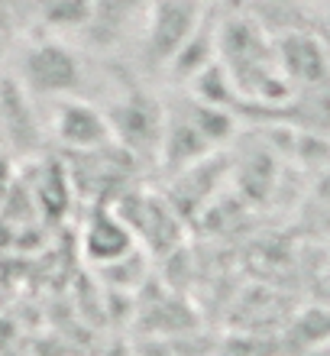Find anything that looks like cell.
Instances as JSON below:
<instances>
[{
    "mask_svg": "<svg viewBox=\"0 0 330 356\" xmlns=\"http://www.w3.org/2000/svg\"><path fill=\"white\" fill-rule=\"evenodd\" d=\"M17 81L39 97H56V101L78 97V88L85 81V65L68 42H62L58 36H46L23 49Z\"/></svg>",
    "mask_w": 330,
    "mask_h": 356,
    "instance_id": "2",
    "label": "cell"
},
{
    "mask_svg": "<svg viewBox=\"0 0 330 356\" xmlns=\"http://www.w3.org/2000/svg\"><path fill=\"white\" fill-rule=\"evenodd\" d=\"M217 58L224 72L230 75L233 88L240 91H253L256 97H279L285 94L282 68H279V52H275V39L263 36V29L256 26L249 17L226 19L217 33Z\"/></svg>",
    "mask_w": 330,
    "mask_h": 356,
    "instance_id": "1",
    "label": "cell"
},
{
    "mask_svg": "<svg viewBox=\"0 0 330 356\" xmlns=\"http://www.w3.org/2000/svg\"><path fill=\"white\" fill-rule=\"evenodd\" d=\"M327 343H330V311L311 308L288 324L285 343L279 350H292L295 356H304L317 347H327Z\"/></svg>",
    "mask_w": 330,
    "mask_h": 356,
    "instance_id": "9",
    "label": "cell"
},
{
    "mask_svg": "<svg viewBox=\"0 0 330 356\" xmlns=\"http://www.w3.org/2000/svg\"><path fill=\"white\" fill-rule=\"evenodd\" d=\"M275 52H279V68H282L288 88H317L330 78V52L314 33H304V29L282 33L275 39Z\"/></svg>",
    "mask_w": 330,
    "mask_h": 356,
    "instance_id": "6",
    "label": "cell"
},
{
    "mask_svg": "<svg viewBox=\"0 0 330 356\" xmlns=\"http://www.w3.org/2000/svg\"><path fill=\"white\" fill-rule=\"evenodd\" d=\"M201 29V3L198 0H156L149 7L146 26H142V52L156 65H172V58L181 52Z\"/></svg>",
    "mask_w": 330,
    "mask_h": 356,
    "instance_id": "3",
    "label": "cell"
},
{
    "mask_svg": "<svg viewBox=\"0 0 330 356\" xmlns=\"http://www.w3.org/2000/svg\"><path fill=\"white\" fill-rule=\"evenodd\" d=\"M97 0H29L33 17L52 33H81Z\"/></svg>",
    "mask_w": 330,
    "mask_h": 356,
    "instance_id": "8",
    "label": "cell"
},
{
    "mask_svg": "<svg viewBox=\"0 0 330 356\" xmlns=\"http://www.w3.org/2000/svg\"><path fill=\"white\" fill-rule=\"evenodd\" d=\"M7 191H10V156L0 146V195H7Z\"/></svg>",
    "mask_w": 330,
    "mask_h": 356,
    "instance_id": "10",
    "label": "cell"
},
{
    "mask_svg": "<svg viewBox=\"0 0 330 356\" xmlns=\"http://www.w3.org/2000/svg\"><path fill=\"white\" fill-rule=\"evenodd\" d=\"M52 133L62 146L75 152H97L107 143H113L110 120L101 107L81 97H62L56 104V117H52Z\"/></svg>",
    "mask_w": 330,
    "mask_h": 356,
    "instance_id": "4",
    "label": "cell"
},
{
    "mask_svg": "<svg viewBox=\"0 0 330 356\" xmlns=\"http://www.w3.org/2000/svg\"><path fill=\"white\" fill-rule=\"evenodd\" d=\"M85 253L101 266H117L133 253V230L120 214L94 211L85 230Z\"/></svg>",
    "mask_w": 330,
    "mask_h": 356,
    "instance_id": "7",
    "label": "cell"
},
{
    "mask_svg": "<svg viewBox=\"0 0 330 356\" xmlns=\"http://www.w3.org/2000/svg\"><path fill=\"white\" fill-rule=\"evenodd\" d=\"M152 3H156V0H152Z\"/></svg>",
    "mask_w": 330,
    "mask_h": 356,
    "instance_id": "11",
    "label": "cell"
},
{
    "mask_svg": "<svg viewBox=\"0 0 330 356\" xmlns=\"http://www.w3.org/2000/svg\"><path fill=\"white\" fill-rule=\"evenodd\" d=\"M113 130V140H120L126 149H149L162 146V133H165V117H162L159 104L149 94L130 91L123 94L117 107L107 113Z\"/></svg>",
    "mask_w": 330,
    "mask_h": 356,
    "instance_id": "5",
    "label": "cell"
}]
</instances>
